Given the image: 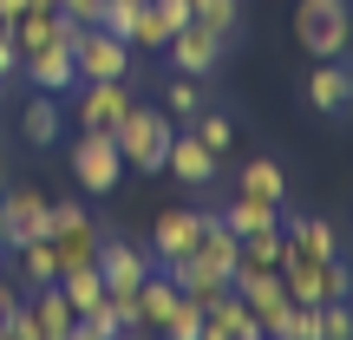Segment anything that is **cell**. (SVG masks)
Returning <instances> with one entry per match:
<instances>
[{
    "label": "cell",
    "instance_id": "32",
    "mask_svg": "<svg viewBox=\"0 0 353 340\" xmlns=\"http://www.w3.org/2000/svg\"><path fill=\"white\" fill-rule=\"evenodd\" d=\"M26 7H33V0H0V20H20Z\"/></svg>",
    "mask_w": 353,
    "mask_h": 340
},
{
    "label": "cell",
    "instance_id": "21",
    "mask_svg": "<svg viewBox=\"0 0 353 340\" xmlns=\"http://www.w3.org/2000/svg\"><path fill=\"white\" fill-rule=\"evenodd\" d=\"M190 20H203L210 33L236 39V26H242V0H190Z\"/></svg>",
    "mask_w": 353,
    "mask_h": 340
},
{
    "label": "cell",
    "instance_id": "30",
    "mask_svg": "<svg viewBox=\"0 0 353 340\" xmlns=\"http://www.w3.org/2000/svg\"><path fill=\"white\" fill-rule=\"evenodd\" d=\"M151 13H157V20H164L170 33H176V26L190 20V0H151Z\"/></svg>",
    "mask_w": 353,
    "mask_h": 340
},
{
    "label": "cell",
    "instance_id": "1",
    "mask_svg": "<svg viewBox=\"0 0 353 340\" xmlns=\"http://www.w3.org/2000/svg\"><path fill=\"white\" fill-rule=\"evenodd\" d=\"M59 46L72 52L79 79H131V46H125L118 33H105V26L65 20V26H59Z\"/></svg>",
    "mask_w": 353,
    "mask_h": 340
},
{
    "label": "cell",
    "instance_id": "31",
    "mask_svg": "<svg viewBox=\"0 0 353 340\" xmlns=\"http://www.w3.org/2000/svg\"><path fill=\"white\" fill-rule=\"evenodd\" d=\"M20 294H26V288H20V281H7V275H0V321H7V314H13V308H20Z\"/></svg>",
    "mask_w": 353,
    "mask_h": 340
},
{
    "label": "cell",
    "instance_id": "25",
    "mask_svg": "<svg viewBox=\"0 0 353 340\" xmlns=\"http://www.w3.org/2000/svg\"><path fill=\"white\" fill-rule=\"evenodd\" d=\"M138 13H144V0H105L99 26H105V33H118V39L131 46V33H138Z\"/></svg>",
    "mask_w": 353,
    "mask_h": 340
},
{
    "label": "cell",
    "instance_id": "13",
    "mask_svg": "<svg viewBox=\"0 0 353 340\" xmlns=\"http://www.w3.org/2000/svg\"><path fill=\"white\" fill-rule=\"evenodd\" d=\"M20 72L33 79V92H52V99H65V92L79 86V66H72V52H65V46H39V52H26Z\"/></svg>",
    "mask_w": 353,
    "mask_h": 340
},
{
    "label": "cell",
    "instance_id": "23",
    "mask_svg": "<svg viewBox=\"0 0 353 340\" xmlns=\"http://www.w3.org/2000/svg\"><path fill=\"white\" fill-rule=\"evenodd\" d=\"M281 249H288L281 229H249V236H242V262H255V268H275Z\"/></svg>",
    "mask_w": 353,
    "mask_h": 340
},
{
    "label": "cell",
    "instance_id": "6",
    "mask_svg": "<svg viewBox=\"0 0 353 340\" xmlns=\"http://www.w3.org/2000/svg\"><path fill=\"white\" fill-rule=\"evenodd\" d=\"M131 86L125 79H79L72 86V112H79V131H112L118 118L131 112Z\"/></svg>",
    "mask_w": 353,
    "mask_h": 340
},
{
    "label": "cell",
    "instance_id": "28",
    "mask_svg": "<svg viewBox=\"0 0 353 340\" xmlns=\"http://www.w3.org/2000/svg\"><path fill=\"white\" fill-rule=\"evenodd\" d=\"M52 7H59L65 20H79V26H99V13H105V0H52Z\"/></svg>",
    "mask_w": 353,
    "mask_h": 340
},
{
    "label": "cell",
    "instance_id": "29",
    "mask_svg": "<svg viewBox=\"0 0 353 340\" xmlns=\"http://www.w3.org/2000/svg\"><path fill=\"white\" fill-rule=\"evenodd\" d=\"M20 72V46H13V26L0 20V79H13Z\"/></svg>",
    "mask_w": 353,
    "mask_h": 340
},
{
    "label": "cell",
    "instance_id": "4",
    "mask_svg": "<svg viewBox=\"0 0 353 340\" xmlns=\"http://www.w3.org/2000/svg\"><path fill=\"white\" fill-rule=\"evenodd\" d=\"M46 242L59 249V268H79V262L99 255L105 229L85 216V203H52V210H46Z\"/></svg>",
    "mask_w": 353,
    "mask_h": 340
},
{
    "label": "cell",
    "instance_id": "12",
    "mask_svg": "<svg viewBox=\"0 0 353 340\" xmlns=\"http://www.w3.org/2000/svg\"><path fill=\"white\" fill-rule=\"evenodd\" d=\"M190 255H196L203 268H216V275H229V268L242 262V236L223 223V216L203 210V229H196V242H190Z\"/></svg>",
    "mask_w": 353,
    "mask_h": 340
},
{
    "label": "cell",
    "instance_id": "33",
    "mask_svg": "<svg viewBox=\"0 0 353 340\" xmlns=\"http://www.w3.org/2000/svg\"><path fill=\"white\" fill-rule=\"evenodd\" d=\"M0 340H20V334H13V328H7V321H0Z\"/></svg>",
    "mask_w": 353,
    "mask_h": 340
},
{
    "label": "cell",
    "instance_id": "22",
    "mask_svg": "<svg viewBox=\"0 0 353 340\" xmlns=\"http://www.w3.org/2000/svg\"><path fill=\"white\" fill-rule=\"evenodd\" d=\"M190 131H196V138H203V144H210V151H216V157H223V151H229V144H236V118H229V112H210V105H203V112H196V118H190Z\"/></svg>",
    "mask_w": 353,
    "mask_h": 340
},
{
    "label": "cell",
    "instance_id": "11",
    "mask_svg": "<svg viewBox=\"0 0 353 340\" xmlns=\"http://www.w3.org/2000/svg\"><path fill=\"white\" fill-rule=\"evenodd\" d=\"M307 105L321 118H347L353 112V59H321L307 72Z\"/></svg>",
    "mask_w": 353,
    "mask_h": 340
},
{
    "label": "cell",
    "instance_id": "5",
    "mask_svg": "<svg viewBox=\"0 0 353 340\" xmlns=\"http://www.w3.org/2000/svg\"><path fill=\"white\" fill-rule=\"evenodd\" d=\"M72 177H79L85 197H112V190H118L125 157H118V138H112V131H79V144H72Z\"/></svg>",
    "mask_w": 353,
    "mask_h": 340
},
{
    "label": "cell",
    "instance_id": "2",
    "mask_svg": "<svg viewBox=\"0 0 353 340\" xmlns=\"http://www.w3.org/2000/svg\"><path fill=\"white\" fill-rule=\"evenodd\" d=\"M294 39H301L314 59H347V46H353V7H347V0H301V7H294Z\"/></svg>",
    "mask_w": 353,
    "mask_h": 340
},
{
    "label": "cell",
    "instance_id": "7",
    "mask_svg": "<svg viewBox=\"0 0 353 340\" xmlns=\"http://www.w3.org/2000/svg\"><path fill=\"white\" fill-rule=\"evenodd\" d=\"M92 262H99V275H105V294H138V281L157 268V255L138 249V242H125V236H105Z\"/></svg>",
    "mask_w": 353,
    "mask_h": 340
},
{
    "label": "cell",
    "instance_id": "19",
    "mask_svg": "<svg viewBox=\"0 0 353 340\" xmlns=\"http://www.w3.org/2000/svg\"><path fill=\"white\" fill-rule=\"evenodd\" d=\"M242 197L288 203V177H281V164H275V157H249V164H242Z\"/></svg>",
    "mask_w": 353,
    "mask_h": 340
},
{
    "label": "cell",
    "instance_id": "14",
    "mask_svg": "<svg viewBox=\"0 0 353 340\" xmlns=\"http://www.w3.org/2000/svg\"><path fill=\"white\" fill-rule=\"evenodd\" d=\"M196 229H203V210H164L157 216V229H151V255L164 262V255H190V242H196Z\"/></svg>",
    "mask_w": 353,
    "mask_h": 340
},
{
    "label": "cell",
    "instance_id": "26",
    "mask_svg": "<svg viewBox=\"0 0 353 340\" xmlns=\"http://www.w3.org/2000/svg\"><path fill=\"white\" fill-rule=\"evenodd\" d=\"M321 301H353V268L334 255V262H321Z\"/></svg>",
    "mask_w": 353,
    "mask_h": 340
},
{
    "label": "cell",
    "instance_id": "20",
    "mask_svg": "<svg viewBox=\"0 0 353 340\" xmlns=\"http://www.w3.org/2000/svg\"><path fill=\"white\" fill-rule=\"evenodd\" d=\"M203 105H210V99H203V86H196L190 72H176L170 86H164V118H183V125H190V118H196Z\"/></svg>",
    "mask_w": 353,
    "mask_h": 340
},
{
    "label": "cell",
    "instance_id": "16",
    "mask_svg": "<svg viewBox=\"0 0 353 340\" xmlns=\"http://www.w3.org/2000/svg\"><path fill=\"white\" fill-rule=\"evenodd\" d=\"M13 268H20V288H46V281H59V249L46 236H26L13 249Z\"/></svg>",
    "mask_w": 353,
    "mask_h": 340
},
{
    "label": "cell",
    "instance_id": "24",
    "mask_svg": "<svg viewBox=\"0 0 353 340\" xmlns=\"http://www.w3.org/2000/svg\"><path fill=\"white\" fill-rule=\"evenodd\" d=\"M157 334H164V340H203V301H190V294H176L170 321H164Z\"/></svg>",
    "mask_w": 353,
    "mask_h": 340
},
{
    "label": "cell",
    "instance_id": "3",
    "mask_svg": "<svg viewBox=\"0 0 353 340\" xmlns=\"http://www.w3.org/2000/svg\"><path fill=\"white\" fill-rule=\"evenodd\" d=\"M170 131H176V125L157 112V105H131V112L112 125V138H118V157H125V164H138V170H164Z\"/></svg>",
    "mask_w": 353,
    "mask_h": 340
},
{
    "label": "cell",
    "instance_id": "9",
    "mask_svg": "<svg viewBox=\"0 0 353 340\" xmlns=\"http://www.w3.org/2000/svg\"><path fill=\"white\" fill-rule=\"evenodd\" d=\"M216 164H223V157H216L210 144L196 138V131H170L164 170H170V177H176V183H183V190H210V183H216Z\"/></svg>",
    "mask_w": 353,
    "mask_h": 340
},
{
    "label": "cell",
    "instance_id": "27",
    "mask_svg": "<svg viewBox=\"0 0 353 340\" xmlns=\"http://www.w3.org/2000/svg\"><path fill=\"white\" fill-rule=\"evenodd\" d=\"M321 340H353V301H321Z\"/></svg>",
    "mask_w": 353,
    "mask_h": 340
},
{
    "label": "cell",
    "instance_id": "10",
    "mask_svg": "<svg viewBox=\"0 0 353 340\" xmlns=\"http://www.w3.org/2000/svg\"><path fill=\"white\" fill-rule=\"evenodd\" d=\"M46 210H52V197H39V190H7L0 197V242L20 249L26 236H46Z\"/></svg>",
    "mask_w": 353,
    "mask_h": 340
},
{
    "label": "cell",
    "instance_id": "8",
    "mask_svg": "<svg viewBox=\"0 0 353 340\" xmlns=\"http://www.w3.org/2000/svg\"><path fill=\"white\" fill-rule=\"evenodd\" d=\"M223 46H229V39H223V33H210L203 20H183V26L164 39L170 66H176V72H190V79H210L216 66H223Z\"/></svg>",
    "mask_w": 353,
    "mask_h": 340
},
{
    "label": "cell",
    "instance_id": "17",
    "mask_svg": "<svg viewBox=\"0 0 353 340\" xmlns=\"http://www.w3.org/2000/svg\"><path fill=\"white\" fill-rule=\"evenodd\" d=\"M20 131H26V144H33V151H52V144H59V131H65V112H59V99H52V92H39V99L26 105Z\"/></svg>",
    "mask_w": 353,
    "mask_h": 340
},
{
    "label": "cell",
    "instance_id": "15",
    "mask_svg": "<svg viewBox=\"0 0 353 340\" xmlns=\"http://www.w3.org/2000/svg\"><path fill=\"white\" fill-rule=\"evenodd\" d=\"M203 321H210L216 334H229V340H262V321L242 308V294H236V288H223V294H216V301L203 308Z\"/></svg>",
    "mask_w": 353,
    "mask_h": 340
},
{
    "label": "cell",
    "instance_id": "18",
    "mask_svg": "<svg viewBox=\"0 0 353 340\" xmlns=\"http://www.w3.org/2000/svg\"><path fill=\"white\" fill-rule=\"evenodd\" d=\"M216 216H223V223L236 229V236H249V229H281V203L242 197V190H236V203H229V210H216Z\"/></svg>",
    "mask_w": 353,
    "mask_h": 340
}]
</instances>
